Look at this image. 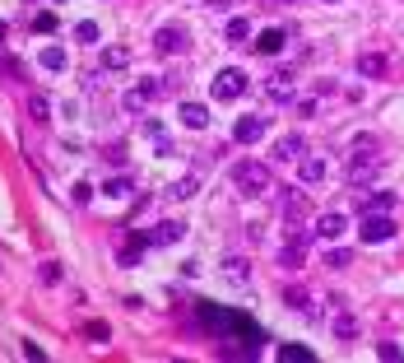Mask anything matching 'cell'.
Listing matches in <instances>:
<instances>
[{
    "label": "cell",
    "mask_w": 404,
    "mask_h": 363,
    "mask_svg": "<svg viewBox=\"0 0 404 363\" xmlns=\"http://www.w3.org/2000/svg\"><path fill=\"white\" fill-rule=\"evenodd\" d=\"M344 233H349V219H344L340 210H326V214L316 219V237H321V242H340Z\"/></svg>",
    "instance_id": "52a82bcc"
},
{
    "label": "cell",
    "mask_w": 404,
    "mask_h": 363,
    "mask_svg": "<svg viewBox=\"0 0 404 363\" xmlns=\"http://www.w3.org/2000/svg\"><path fill=\"white\" fill-rule=\"evenodd\" d=\"M247 70H237V65H228V70H218L214 79H209V94L218 98V103H233V98H242L247 94Z\"/></svg>",
    "instance_id": "7a4b0ae2"
},
{
    "label": "cell",
    "mask_w": 404,
    "mask_h": 363,
    "mask_svg": "<svg viewBox=\"0 0 404 363\" xmlns=\"http://www.w3.org/2000/svg\"><path fill=\"white\" fill-rule=\"evenodd\" d=\"M307 154V140L302 135H283V140H274V158H283V163H293V158Z\"/></svg>",
    "instance_id": "9a60e30c"
},
{
    "label": "cell",
    "mask_w": 404,
    "mask_h": 363,
    "mask_svg": "<svg viewBox=\"0 0 404 363\" xmlns=\"http://www.w3.org/2000/svg\"><path fill=\"white\" fill-rule=\"evenodd\" d=\"M195 187H200L195 177H182V182H172V187L163 191V196H168V201H186V196H195Z\"/></svg>",
    "instance_id": "cb8c5ba5"
},
{
    "label": "cell",
    "mask_w": 404,
    "mask_h": 363,
    "mask_svg": "<svg viewBox=\"0 0 404 363\" xmlns=\"http://www.w3.org/2000/svg\"><path fill=\"white\" fill-rule=\"evenodd\" d=\"M326 266H335V270L353 266V252H349V247H335V242H326Z\"/></svg>",
    "instance_id": "7402d4cb"
},
{
    "label": "cell",
    "mask_w": 404,
    "mask_h": 363,
    "mask_svg": "<svg viewBox=\"0 0 404 363\" xmlns=\"http://www.w3.org/2000/svg\"><path fill=\"white\" fill-rule=\"evenodd\" d=\"M265 94L274 98V103H297V79H293V70H274V75L265 79Z\"/></svg>",
    "instance_id": "5b68a950"
},
{
    "label": "cell",
    "mask_w": 404,
    "mask_h": 363,
    "mask_svg": "<svg viewBox=\"0 0 404 363\" xmlns=\"http://www.w3.org/2000/svg\"><path fill=\"white\" fill-rule=\"evenodd\" d=\"M154 98H158V79H144L140 89H130V94H125V108H130V112H144Z\"/></svg>",
    "instance_id": "4fadbf2b"
},
{
    "label": "cell",
    "mask_w": 404,
    "mask_h": 363,
    "mask_svg": "<svg viewBox=\"0 0 404 363\" xmlns=\"http://www.w3.org/2000/svg\"><path fill=\"white\" fill-rule=\"evenodd\" d=\"M233 182H237V191L261 196V191H270V168H265L261 158H237V163H233Z\"/></svg>",
    "instance_id": "6da1fadb"
},
{
    "label": "cell",
    "mask_w": 404,
    "mask_h": 363,
    "mask_svg": "<svg viewBox=\"0 0 404 363\" xmlns=\"http://www.w3.org/2000/svg\"><path fill=\"white\" fill-rule=\"evenodd\" d=\"M75 37H79V42H98V24H94V19H84V24L75 28Z\"/></svg>",
    "instance_id": "1f68e13d"
},
{
    "label": "cell",
    "mask_w": 404,
    "mask_h": 363,
    "mask_svg": "<svg viewBox=\"0 0 404 363\" xmlns=\"http://www.w3.org/2000/svg\"><path fill=\"white\" fill-rule=\"evenodd\" d=\"M33 28H37V33H56V15H37V19H33Z\"/></svg>",
    "instance_id": "836d02e7"
},
{
    "label": "cell",
    "mask_w": 404,
    "mask_h": 363,
    "mask_svg": "<svg viewBox=\"0 0 404 363\" xmlns=\"http://www.w3.org/2000/svg\"><path fill=\"white\" fill-rule=\"evenodd\" d=\"M265 130H270V121H265V117H242V121L233 126V144H256Z\"/></svg>",
    "instance_id": "9c48e42d"
},
{
    "label": "cell",
    "mask_w": 404,
    "mask_h": 363,
    "mask_svg": "<svg viewBox=\"0 0 404 363\" xmlns=\"http://www.w3.org/2000/svg\"><path fill=\"white\" fill-rule=\"evenodd\" d=\"M326 5H330V0H326Z\"/></svg>",
    "instance_id": "f35d334b"
},
{
    "label": "cell",
    "mask_w": 404,
    "mask_h": 363,
    "mask_svg": "<svg viewBox=\"0 0 404 363\" xmlns=\"http://www.w3.org/2000/svg\"><path fill=\"white\" fill-rule=\"evenodd\" d=\"M279 359H283V363H311V349H302V345H283V349H279Z\"/></svg>",
    "instance_id": "d4e9b609"
},
{
    "label": "cell",
    "mask_w": 404,
    "mask_h": 363,
    "mask_svg": "<svg viewBox=\"0 0 404 363\" xmlns=\"http://www.w3.org/2000/svg\"><path fill=\"white\" fill-rule=\"evenodd\" d=\"M28 112H33V121H47V98L33 94V98H28Z\"/></svg>",
    "instance_id": "f546056e"
},
{
    "label": "cell",
    "mask_w": 404,
    "mask_h": 363,
    "mask_svg": "<svg viewBox=\"0 0 404 363\" xmlns=\"http://www.w3.org/2000/svg\"><path fill=\"white\" fill-rule=\"evenodd\" d=\"M335 331H340L344 340H353V335H358V321H353L349 312H340V316H335Z\"/></svg>",
    "instance_id": "83f0119b"
},
{
    "label": "cell",
    "mask_w": 404,
    "mask_h": 363,
    "mask_svg": "<svg viewBox=\"0 0 404 363\" xmlns=\"http://www.w3.org/2000/svg\"><path fill=\"white\" fill-rule=\"evenodd\" d=\"M61 280V266L56 261H42V285H56Z\"/></svg>",
    "instance_id": "d6a6232c"
},
{
    "label": "cell",
    "mask_w": 404,
    "mask_h": 363,
    "mask_svg": "<svg viewBox=\"0 0 404 363\" xmlns=\"http://www.w3.org/2000/svg\"><path fill=\"white\" fill-rule=\"evenodd\" d=\"M182 233H186V228H182V223H158L154 233H149V242H154V247H172V242H182Z\"/></svg>",
    "instance_id": "2e32d148"
},
{
    "label": "cell",
    "mask_w": 404,
    "mask_h": 363,
    "mask_svg": "<svg viewBox=\"0 0 404 363\" xmlns=\"http://www.w3.org/2000/svg\"><path fill=\"white\" fill-rule=\"evenodd\" d=\"M42 65H47V70H65V51L61 47H47V51H42Z\"/></svg>",
    "instance_id": "f1b7e54d"
},
{
    "label": "cell",
    "mask_w": 404,
    "mask_h": 363,
    "mask_svg": "<svg viewBox=\"0 0 404 363\" xmlns=\"http://www.w3.org/2000/svg\"><path fill=\"white\" fill-rule=\"evenodd\" d=\"M0 42H5V24H0Z\"/></svg>",
    "instance_id": "8d00e7d4"
},
{
    "label": "cell",
    "mask_w": 404,
    "mask_h": 363,
    "mask_svg": "<svg viewBox=\"0 0 404 363\" xmlns=\"http://www.w3.org/2000/svg\"><path fill=\"white\" fill-rule=\"evenodd\" d=\"M247 37H251L247 19H228V42H247Z\"/></svg>",
    "instance_id": "484cf974"
},
{
    "label": "cell",
    "mask_w": 404,
    "mask_h": 363,
    "mask_svg": "<svg viewBox=\"0 0 404 363\" xmlns=\"http://www.w3.org/2000/svg\"><path fill=\"white\" fill-rule=\"evenodd\" d=\"M154 51H163V56L186 51V28H182V24H163V28L154 33Z\"/></svg>",
    "instance_id": "8992f818"
},
{
    "label": "cell",
    "mask_w": 404,
    "mask_h": 363,
    "mask_svg": "<svg viewBox=\"0 0 404 363\" xmlns=\"http://www.w3.org/2000/svg\"><path fill=\"white\" fill-rule=\"evenodd\" d=\"M279 5H293V0H279Z\"/></svg>",
    "instance_id": "74e56055"
},
{
    "label": "cell",
    "mask_w": 404,
    "mask_h": 363,
    "mask_svg": "<svg viewBox=\"0 0 404 363\" xmlns=\"http://www.w3.org/2000/svg\"><path fill=\"white\" fill-rule=\"evenodd\" d=\"M283 303H288V307H297V312H311V298H307V289H302V285H288V289H283Z\"/></svg>",
    "instance_id": "44dd1931"
},
{
    "label": "cell",
    "mask_w": 404,
    "mask_h": 363,
    "mask_svg": "<svg viewBox=\"0 0 404 363\" xmlns=\"http://www.w3.org/2000/svg\"><path fill=\"white\" fill-rule=\"evenodd\" d=\"M395 210V196L390 191H367V196H358V214H390Z\"/></svg>",
    "instance_id": "30bf717a"
},
{
    "label": "cell",
    "mask_w": 404,
    "mask_h": 363,
    "mask_svg": "<svg viewBox=\"0 0 404 363\" xmlns=\"http://www.w3.org/2000/svg\"><path fill=\"white\" fill-rule=\"evenodd\" d=\"M144 247H154V242H149L144 233H135V237H130V242L121 247V252H116V256H121V266H135V261L144 256Z\"/></svg>",
    "instance_id": "e0dca14e"
},
{
    "label": "cell",
    "mask_w": 404,
    "mask_h": 363,
    "mask_svg": "<svg viewBox=\"0 0 404 363\" xmlns=\"http://www.w3.org/2000/svg\"><path fill=\"white\" fill-rule=\"evenodd\" d=\"M70 201H75V205H89V201H94V187H89V182H75Z\"/></svg>",
    "instance_id": "4dcf8cb0"
},
{
    "label": "cell",
    "mask_w": 404,
    "mask_h": 363,
    "mask_svg": "<svg viewBox=\"0 0 404 363\" xmlns=\"http://www.w3.org/2000/svg\"><path fill=\"white\" fill-rule=\"evenodd\" d=\"M358 75H367V79L386 75V56H358Z\"/></svg>",
    "instance_id": "603a6c76"
},
{
    "label": "cell",
    "mask_w": 404,
    "mask_h": 363,
    "mask_svg": "<svg viewBox=\"0 0 404 363\" xmlns=\"http://www.w3.org/2000/svg\"><path fill=\"white\" fill-rule=\"evenodd\" d=\"M307 237H311V233H302V228H293V233H288V247L279 252V266H283V270H297V266H302V252H307Z\"/></svg>",
    "instance_id": "ba28073f"
},
{
    "label": "cell",
    "mask_w": 404,
    "mask_h": 363,
    "mask_svg": "<svg viewBox=\"0 0 404 363\" xmlns=\"http://www.w3.org/2000/svg\"><path fill=\"white\" fill-rule=\"evenodd\" d=\"M395 233H400V228H395L390 214H362V223H358V237H362V242H390Z\"/></svg>",
    "instance_id": "277c9868"
},
{
    "label": "cell",
    "mask_w": 404,
    "mask_h": 363,
    "mask_svg": "<svg viewBox=\"0 0 404 363\" xmlns=\"http://www.w3.org/2000/svg\"><path fill=\"white\" fill-rule=\"evenodd\" d=\"M130 191H135V177H107L103 182V196H112V201H125Z\"/></svg>",
    "instance_id": "d6986e66"
},
{
    "label": "cell",
    "mask_w": 404,
    "mask_h": 363,
    "mask_svg": "<svg viewBox=\"0 0 404 363\" xmlns=\"http://www.w3.org/2000/svg\"><path fill=\"white\" fill-rule=\"evenodd\" d=\"M204 5H209V10H228L233 0H204Z\"/></svg>",
    "instance_id": "d590c367"
},
{
    "label": "cell",
    "mask_w": 404,
    "mask_h": 363,
    "mask_svg": "<svg viewBox=\"0 0 404 363\" xmlns=\"http://www.w3.org/2000/svg\"><path fill=\"white\" fill-rule=\"evenodd\" d=\"M223 280L233 289H247L251 285V261L247 256H228V261H223Z\"/></svg>",
    "instance_id": "8fae6325"
},
{
    "label": "cell",
    "mask_w": 404,
    "mask_h": 363,
    "mask_svg": "<svg viewBox=\"0 0 404 363\" xmlns=\"http://www.w3.org/2000/svg\"><path fill=\"white\" fill-rule=\"evenodd\" d=\"M283 42H288V33H283V28H265L261 37H256V47H251V51H261V56H279Z\"/></svg>",
    "instance_id": "5bb4252c"
},
{
    "label": "cell",
    "mask_w": 404,
    "mask_h": 363,
    "mask_svg": "<svg viewBox=\"0 0 404 363\" xmlns=\"http://www.w3.org/2000/svg\"><path fill=\"white\" fill-rule=\"evenodd\" d=\"M177 117H182V126H186V130H204V126H209V108H204V103H182Z\"/></svg>",
    "instance_id": "7c38bea8"
},
{
    "label": "cell",
    "mask_w": 404,
    "mask_h": 363,
    "mask_svg": "<svg viewBox=\"0 0 404 363\" xmlns=\"http://www.w3.org/2000/svg\"><path fill=\"white\" fill-rule=\"evenodd\" d=\"M376 354H381L386 363H395V359H400V345H390V340H386V345H376Z\"/></svg>",
    "instance_id": "e575fe53"
},
{
    "label": "cell",
    "mask_w": 404,
    "mask_h": 363,
    "mask_svg": "<svg viewBox=\"0 0 404 363\" xmlns=\"http://www.w3.org/2000/svg\"><path fill=\"white\" fill-rule=\"evenodd\" d=\"M297 177H302V182H321V177H326V158H297Z\"/></svg>",
    "instance_id": "ac0fdd59"
},
{
    "label": "cell",
    "mask_w": 404,
    "mask_h": 363,
    "mask_svg": "<svg viewBox=\"0 0 404 363\" xmlns=\"http://www.w3.org/2000/svg\"><path fill=\"white\" fill-rule=\"evenodd\" d=\"M279 210H283V219H288V223H297V219H302V210H307V205H302V196H297V191H283Z\"/></svg>",
    "instance_id": "ffe728a7"
},
{
    "label": "cell",
    "mask_w": 404,
    "mask_h": 363,
    "mask_svg": "<svg viewBox=\"0 0 404 363\" xmlns=\"http://www.w3.org/2000/svg\"><path fill=\"white\" fill-rule=\"evenodd\" d=\"M103 61H107V70H125V65H130V51L112 47V51H103Z\"/></svg>",
    "instance_id": "4316f807"
},
{
    "label": "cell",
    "mask_w": 404,
    "mask_h": 363,
    "mask_svg": "<svg viewBox=\"0 0 404 363\" xmlns=\"http://www.w3.org/2000/svg\"><path fill=\"white\" fill-rule=\"evenodd\" d=\"M376 173H381V158H372V154H353L349 163H344V177H349V187H372Z\"/></svg>",
    "instance_id": "3957f363"
}]
</instances>
